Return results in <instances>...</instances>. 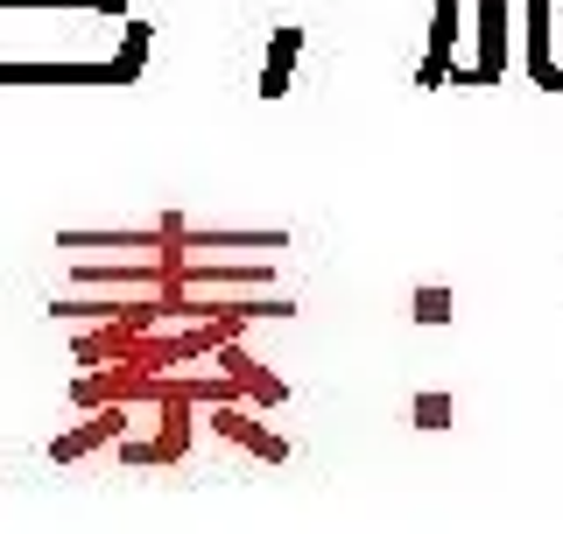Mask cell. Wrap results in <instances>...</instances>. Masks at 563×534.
Wrapping results in <instances>:
<instances>
[{
    "mask_svg": "<svg viewBox=\"0 0 563 534\" xmlns=\"http://www.w3.org/2000/svg\"><path fill=\"white\" fill-rule=\"evenodd\" d=\"M296 49H303V29H275V43H268V70H261V99H282L289 92V70H296Z\"/></svg>",
    "mask_w": 563,
    "mask_h": 534,
    "instance_id": "obj_4",
    "label": "cell"
},
{
    "mask_svg": "<svg viewBox=\"0 0 563 534\" xmlns=\"http://www.w3.org/2000/svg\"><path fill=\"white\" fill-rule=\"evenodd\" d=\"M451 415V401L444 394H422V408H416V422H444Z\"/></svg>",
    "mask_w": 563,
    "mask_h": 534,
    "instance_id": "obj_10",
    "label": "cell"
},
{
    "mask_svg": "<svg viewBox=\"0 0 563 534\" xmlns=\"http://www.w3.org/2000/svg\"><path fill=\"white\" fill-rule=\"evenodd\" d=\"M184 281H190V289H225V281H240V289H268V281H275V267H268V260H254V267L184 260V267H176V281H169V289H184Z\"/></svg>",
    "mask_w": 563,
    "mask_h": 534,
    "instance_id": "obj_2",
    "label": "cell"
},
{
    "mask_svg": "<svg viewBox=\"0 0 563 534\" xmlns=\"http://www.w3.org/2000/svg\"><path fill=\"white\" fill-rule=\"evenodd\" d=\"M416 316H422V324H444V316H451V296L444 289H422L416 296Z\"/></svg>",
    "mask_w": 563,
    "mask_h": 534,
    "instance_id": "obj_9",
    "label": "cell"
},
{
    "mask_svg": "<svg viewBox=\"0 0 563 534\" xmlns=\"http://www.w3.org/2000/svg\"><path fill=\"white\" fill-rule=\"evenodd\" d=\"M190 254H225V246H254V254H282L289 233H184Z\"/></svg>",
    "mask_w": 563,
    "mask_h": 534,
    "instance_id": "obj_5",
    "label": "cell"
},
{
    "mask_svg": "<svg viewBox=\"0 0 563 534\" xmlns=\"http://www.w3.org/2000/svg\"><path fill=\"white\" fill-rule=\"evenodd\" d=\"M148 43H155V29H148V22H128V43H120V57H113L128 85L141 78V64H148Z\"/></svg>",
    "mask_w": 563,
    "mask_h": 534,
    "instance_id": "obj_7",
    "label": "cell"
},
{
    "mask_svg": "<svg viewBox=\"0 0 563 534\" xmlns=\"http://www.w3.org/2000/svg\"><path fill=\"white\" fill-rule=\"evenodd\" d=\"M0 85H128L120 64H0Z\"/></svg>",
    "mask_w": 563,
    "mask_h": 534,
    "instance_id": "obj_1",
    "label": "cell"
},
{
    "mask_svg": "<svg viewBox=\"0 0 563 534\" xmlns=\"http://www.w3.org/2000/svg\"><path fill=\"white\" fill-rule=\"evenodd\" d=\"M479 85H493L507 70V0H479Z\"/></svg>",
    "mask_w": 563,
    "mask_h": 534,
    "instance_id": "obj_3",
    "label": "cell"
},
{
    "mask_svg": "<svg viewBox=\"0 0 563 534\" xmlns=\"http://www.w3.org/2000/svg\"><path fill=\"white\" fill-rule=\"evenodd\" d=\"M550 8H556V0H528V70H536V78L556 64L550 57Z\"/></svg>",
    "mask_w": 563,
    "mask_h": 534,
    "instance_id": "obj_6",
    "label": "cell"
},
{
    "mask_svg": "<svg viewBox=\"0 0 563 534\" xmlns=\"http://www.w3.org/2000/svg\"><path fill=\"white\" fill-rule=\"evenodd\" d=\"M106 430H120V415H99L85 436H64V443H49V457H78V450H92V436H106Z\"/></svg>",
    "mask_w": 563,
    "mask_h": 534,
    "instance_id": "obj_8",
    "label": "cell"
},
{
    "mask_svg": "<svg viewBox=\"0 0 563 534\" xmlns=\"http://www.w3.org/2000/svg\"><path fill=\"white\" fill-rule=\"evenodd\" d=\"M106 14H128V0H106Z\"/></svg>",
    "mask_w": 563,
    "mask_h": 534,
    "instance_id": "obj_11",
    "label": "cell"
}]
</instances>
